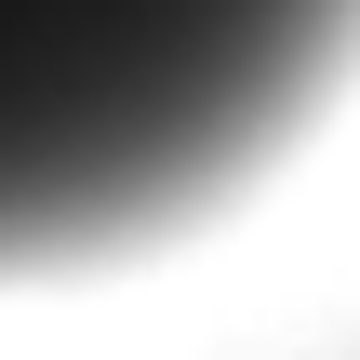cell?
Segmentation results:
<instances>
[{
    "instance_id": "obj_1",
    "label": "cell",
    "mask_w": 360,
    "mask_h": 360,
    "mask_svg": "<svg viewBox=\"0 0 360 360\" xmlns=\"http://www.w3.org/2000/svg\"><path fill=\"white\" fill-rule=\"evenodd\" d=\"M360 80V0H0V281L227 214Z\"/></svg>"
}]
</instances>
